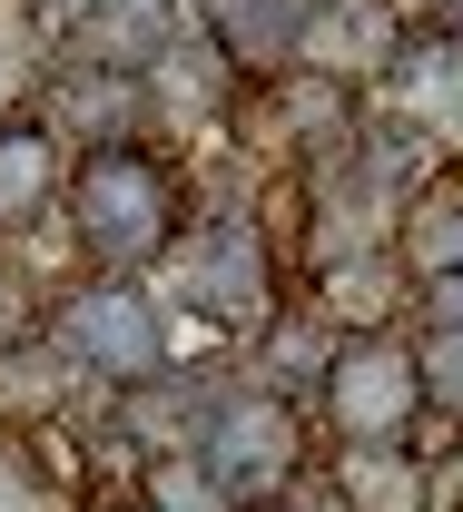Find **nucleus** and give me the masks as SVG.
<instances>
[{"instance_id": "obj_1", "label": "nucleus", "mask_w": 463, "mask_h": 512, "mask_svg": "<svg viewBox=\"0 0 463 512\" xmlns=\"http://www.w3.org/2000/svg\"><path fill=\"white\" fill-rule=\"evenodd\" d=\"M198 227L188 197V158L168 138H109V148H69L60 188V237L79 247V276H148L178 256V237Z\"/></svg>"}, {"instance_id": "obj_2", "label": "nucleus", "mask_w": 463, "mask_h": 512, "mask_svg": "<svg viewBox=\"0 0 463 512\" xmlns=\"http://www.w3.org/2000/svg\"><path fill=\"white\" fill-rule=\"evenodd\" d=\"M40 345H50L89 394H109V404L168 384L178 365H207L148 276H50V325H40ZM217 365H237V355H217Z\"/></svg>"}, {"instance_id": "obj_3", "label": "nucleus", "mask_w": 463, "mask_h": 512, "mask_svg": "<svg viewBox=\"0 0 463 512\" xmlns=\"http://www.w3.org/2000/svg\"><path fill=\"white\" fill-rule=\"evenodd\" d=\"M158 296H168V316L188 325V345L198 355H247L266 325L296 306V276H286V256H276V227L266 217H198L178 256L158 266Z\"/></svg>"}, {"instance_id": "obj_4", "label": "nucleus", "mask_w": 463, "mask_h": 512, "mask_svg": "<svg viewBox=\"0 0 463 512\" xmlns=\"http://www.w3.org/2000/svg\"><path fill=\"white\" fill-rule=\"evenodd\" d=\"M188 453H198V473H207L237 512L296 503V493H306V473H316V414H306L296 394L257 384L247 365H227V384L207 394Z\"/></svg>"}, {"instance_id": "obj_5", "label": "nucleus", "mask_w": 463, "mask_h": 512, "mask_svg": "<svg viewBox=\"0 0 463 512\" xmlns=\"http://www.w3.org/2000/svg\"><path fill=\"white\" fill-rule=\"evenodd\" d=\"M316 444H424V365H414V325L385 335H335L326 375L306 394Z\"/></svg>"}, {"instance_id": "obj_6", "label": "nucleus", "mask_w": 463, "mask_h": 512, "mask_svg": "<svg viewBox=\"0 0 463 512\" xmlns=\"http://www.w3.org/2000/svg\"><path fill=\"white\" fill-rule=\"evenodd\" d=\"M138 79H148V128H158L168 148H178V138H207V128H237V109L257 99V89H247L237 69L217 60V50H207L188 20L158 40V60L138 69Z\"/></svg>"}, {"instance_id": "obj_7", "label": "nucleus", "mask_w": 463, "mask_h": 512, "mask_svg": "<svg viewBox=\"0 0 463 512\" xmlns=\"http://www.w3.org/2000/svg\"><path fill=\"white\" fill-rule=\"evenodd\" d=\"M60 188H69V138L30 89L20 109H0V247H30L40 227H60Z\"/></svg>"}, {"instance_id": "obj_8", "label": "nucleus", "mask_w": 463, "mask_h": 512, "mask_svg": "<svg viewBox=\"0 0 463 512\" xmlns=\"http://www.w3.org/2000/svg\"><path fill=\"white\" fill-rule=\"evenodd\" d=\"M316 483H326V512H434L444 503L424 444H326Z\"/></svg>"}, {"instance_id": "obj_9", "label": "nucleus", "mask_w": 463, "mask_h": 512, "mask_svg": "<svg viewBox=\"0 0 463 512\" xmlns=\"http://www.w3.org/2000/svg\"><path fill=\"white\" fill-rule=\"evenodd\" d=\"M188 30H198L247 89L296 79V40H306V20H296L286 0H188Z\"/></svg>"}, {"instance_id": "obj_10", "label": "nucleus", "mask_w": 463, "mask_h": 512, "mask_svg": "<svg viewBox=\"0 0 463 512\" xmlns=\"http://www.w3.org/2000/svg\"><path fill=\"white\" fill-rule=\"evenodd\" d=\"M395 266H404V286L463 276V168H444V178L395 217Z\"/></svg>"}, {"instance_id": "obj_11", "label": "nucleus", "mask_w": 463, "mask_h": 512, "mask_svg": "<svg viewBox=\"0 0 463 512\" xmlns=\"http://www.w3.org/2000/svg\"><path fill=\"white\" fill-rule=\"evenodd\" d=\"M40 325H50V276L30 266V247H0V365L30 355Z\"/></svg>"}, {"instance_id": "obj_12", "label": "nucleus", "mask_w": 463, "mask_h": 512, "mask_svg": "<svg viewBox=\"0 0 463 512\" xmlns=\"http://www.w3.org/2000/svg\"><path fill=\"white\" fill-rule=\"evenodd\" d=\"M138 503H148V512H237V503H227V493L198 473V453H148Z\"/></svg>"}, {"instance_id": "obj_13", "label": "nucleus", "mask_w": 463, "mask_h": 512, "mask_svg": "<svg viewBox=\"0 0 463 512\" xmlns=\"http://www.w3.org/2000/svg\"><path fill=\"white\" fill-rule=\"evenodd\" d=\"M414 365H424V414L454 434L463 424V335H414Z\"/></svg>"}, {"instance_id": "obj_14", "label": "nucleus", "mask_w": 463, "mask_h": 512, "mask_svg": "<svg viewBox=\"0 0 463 512\" xmlns=\"http://www.w3.org/2000/svg\"><path fill=\"white\" fill-rule=\"evenodd\" d=\"M0 512H69L60 483L40 473V453L20 444V434H0Z\"/></svg>"}, {"instance_id": "obj_15", "label": "nucleus", "mask_w": 463, "mask_h": 512, "mask_svg": "<svg viewBox=\"0 0 463 512\" xmlns=\"http://www.w3.org/2000/svg\"><path fill=\"white\" fill-rule=\"evenodd\" d=\"M424 30H444V40H463V0H424Z\"/></svg>"}, {"instance_id": "obj_16", "label": "nucleus", "mask_w": 463, "mask_h": 512, "mask_svg": "<svg viewBox=\"0 0 463 512\" xmlns=\"http://www.w3.org/2000/svg\"><path fill=\"white\" fill-rule=\"evenodd\" d=\"M286 10H296V20H316V10H335V0H286Z\"/></svg>"}, {"instance_id": "obj_17", "label": "nucleus", "mask_w": 463, "mask_h": 512, "mask_svg": "<svg viewBox=\"0 0 463 512\" xmlns=\"http://www.w3.org/2000/svg\"><path fill=\"white\" fill-rule=\"evenodd\" d=\"M266 512H316V493H296V503H266Z\"/></svg>"}]
</instances>
